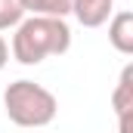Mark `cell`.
<instances>
[{
    "mask_svg": "<svg viewBox=\"0 0 133 133\" xmlns=\"http://www.w3.org/2000/svg\"><path fill=\"white\" fill-rule=\"evenodd\" d=\"M71 46V28L65 19L25 16L12 34V59L22 65H40L50 56H62Z\"/></svg>",
    "mask_w": 133,
    "mask_h": 133,
    "instance_id": "cell-1",
    "label": "cell"
},
{
    "mask_svg": "<svg viewBox=\"0 0 133 133\" xmlns=\"http://www.w3.org/2000/svg\"><path fill=\"white\" fill-rule=\"evenodd\" d=\"M3 108L16 127L40 130V127L53 124V118L59 111V99L34 81H12L3 90Z\"/></svg>",
    "mask_w": 133,
    "mask_h": 133,
    "instance_id": "cell-2",
    "label": "cell"
},
{
    "mask_svg": "<svg viewBox=\"0 0 133 133\" xmlns=\"http://www.w3.org/2000/svg\"><path fill=\"white\" fill-rule=\"evenodd\" d=\"M115 12V0H74L71 3V16L84 25V28H99L111 19Z\"/></svg>",
    "mask_w": 133,
    "mask_h": 133,
    "instance_id": "cell-3",
    "label": "cell"
},
{
    "mask_svg": "<svg viewBox=\"0 0 133 133\" xmlns=\"http://www.w3.org/2000/svg\"><path fill=\"white\" fill-rule=\"evenodd\" d=\"M108 40L121 56H133V12L121 9L108 22Z\"/></svg>",
    "mask_w": 133,
    "mask_h": 133,
    "instance_id": "cell-4",
    "label": "cell"
},
{
    "mask_svg": "<svg viewBox=\"0 0 133 133\" xmlns=\"http://www.w3.org/2000/svg\"><path fill=\"white\" fill-rule=\"evenodd\" d=\"M111 108H115V115H130L133 111V65H124V71H121L118 87L111 93Z\"/></svg>",
    "mask_w": 133,
    "mask_h": 133,
    "instance_id": "cell-5",
    "label": "cell"
},
{
    "mask_svg": "<svg viewBox=\"0 0 133 133\" xmlns=\"http://www.w3.org/2000/svg\"><path fill=\"white\" fill-rule=\"evenodd\" d=\"M74 0H22L25 16H50V19H65L71 16Z\"/></svg>",
    "mask_w": 133,
    "mask_h": 133,
    "instance_id": "cell-6",
    "label": "cell"
},
{
    "mask_svg": "<svg viewBox=\"0 0 133 133\" xmlns=\"http://www.w3.org/2000/svg\"><path fill=\"white\" fill-rule=\"evenodd\" d=\"M22 19H25V6H22V0H0V31L16 28Z\"/></svg>",
    "mask_w": 133,
    "mask_h": 133,
    "instance_id": "cell-7",
    "label": "cell"
},
{
    "mask_svg": "<svg viewBox=\"0 0 133 133\" xmlns=\"http://www.w3.org/2000/svg\"><path fill=\"white\" fill-rule=\"evenodd\" d=\"M6 62H9V46H6V40H3V34H0V71L6 68Z\"/></svg>",
    "mask_w": 133,
    "mask_h": 133,
    "instance_id": "cell-8",
    "label": "cell"
},
{
    "mask_svg": "<svg viewBox=\"0 0 133 133\" xmlns=\"http://www.w3.org/2000/svg\"><path fill=\"white\" fill-rule=\"evenodd\" d=\"M130 121H133V111H130V115H118V130H121V133H130Z\"/></svg>",
    "mask_w": 133,
    "mask_h": 133,
    "instance_id": "cell-9",
    "label": "cell"
}]
</instances>
